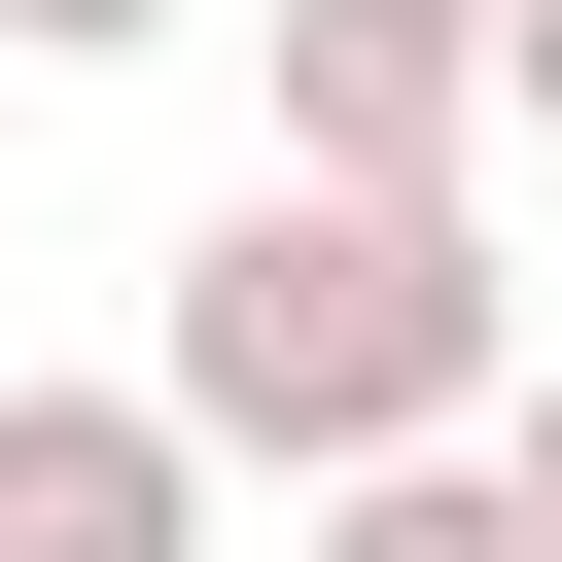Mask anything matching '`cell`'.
I'll use <instances>...</instances> for the list:
<instances>
[{
    "instance_id": "3957f363",
    "label": "cell",
    "mask_w": 562,
    "mask_h": 562,
    "mask_svg": "<svg viewBox=\"0 0 562 562\" xmlns=\"http://www.w3.org/2000/svg\"><path fill=\"white\" fill-rule=\"evenodd\" d=\"M0 562H211V422L176 386H0Z\"/></svg>"
},
{
    "instance_id": "7a4b0ae2",
    "label": "cell",
    "mask_w": 562,
    "mask_h": 562,
    "mask_svg": "<svg viewBox=\"0 0 562 562\" xmlns=\"http://www.w3.org/2000/svg\"><path fill=\"white\" fill-rule=\"evenodd\" d=\"M457 140H492V0H281V176L457 211Z\"/></svg>"
},
{
    "instance_id": "277c9868",
    "label": "cell",
    "mask_w": 562,
    "mask_h": 562,
    "mask_svg": "<svg viewBox=\"0 0 562 562\" xmlns=\"http://www.w3.org/2000/svg\"><path fill=\"white\" fill-rule=\"evenodd\" d=\"M281 562H527L492 457H386V492H281Z\"/></svg>"
},
{
    "instance_id": "8992f818",
    "label": "cell",
    "mask_w": 562,
    "mask_h": 562,
    "mask_svg": "<svg viewBox=\"0 0 562 562\" xmlns=\"http://www.w3.org/2000/svg\"><path fill=\"white\" fill-rule=\"evenodd\" d=\"M492 492H527V562H562V351H527V386H492Z\"/></svg>"
},
{
    "instance_id": "52a82bcc",
    "label": "cell",
    "mask_w": 562,
    "mask_h": 562,
    "mask_svg": "<svg viewBox=\"0 0 562 562\" xmlns=\"http://www.w3.org/2000/svg\"><path fill=\"white\" fill-rule=\"evenodd\" d=\"M492 140H562V0H492Z\"/></svg>"
},
{
    "instance_id": "6da1fadb",
    "label": "cell",
    "mask_w": 562,
    "mask_h": 562,
    "mask_svg": "<svg viewBox=\"0 0 562 562\" xmlns=\"http://www.w3.org/2000/svg\"><path fill=\"white\" fill-rule=\"evenodd\" d=\"M140 386L211 422V492H386V457H492L527 281H492L457 211H386V176H211V246H176Z\"/></svg>"
},
{
    "instance_id": "5b68a950",
    "label": "cell",
    "mask_w": 562,
    "mask_h": 562,
    "mask_svg": "<svg viewBox=\"0 0 562 562\" xmlns=\"http://www.w3.org/2000/svg\"><path fill=\"white\" fill-rule=\"evenodd\" d=\"M140 35H211V0H0V70H140Z\"/></svg>"
}]
</instances>
